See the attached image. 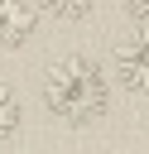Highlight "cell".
<instances>
[{
    "label": "cell",
    "mask_w": 149,
    "mask_h": 154,
    "mask_svg": "<svg viewBox=\"0 0 149 154\" xmlns=\"http://www.w3.org/2000/svg\"><path fill=\"white\" fill-rule=\"evenodd\" d=\"M38 5L34 0H0V48H19L38 29Z\"/></svg>",
    "instance_id": "cell-3"
},
{
    "label": "cell",
    "mask_w": 149,
    "mask_h": 154,
    "mask_svg": "<svg viewBox=\"0 0 149 154\" xmlns=\"http://www.w3.org/2000/svg\"><path fill=\"white\" fill-rule=\"evenodd\" d=\"M115 77L135 96H149V29L120 38V48H115Z\"/></svg>",
    "instance_id": "cell-2"
},
{
    "label": "cell",
    "mask_w": 149,
    "mask_h": 154,
    "mask_svg": "<svg viewBox=\"0 0 149 154\" xmlns=\"http://www.w3.org/2000/svg\"><path fill=\"white\" fill-rule=\"evenodd\" d=\"M34 5H38L43 14H53V19H82L91 0H34Z\"/></svg>",
    "instance_id": "cell-5"
},
{
    "label": "cell",
    "mask_w": 149,
    "mask_h": 154,
    "mask_svg": "<svg viewBox=\"0 0 149 154\" xmlns=\"http://www.w3.org/2000/svg\"><path fill=\"white\" fill-rule=\"evenodd\" d=\"M43 101H48L53 116H62V120H72V125H87V120H96V116L106 111L111 82H106V72H101V63H91V58H82V53H67V58H58V63L48 67V77H43Z\"/></svg>",
    "instance_id": "cell-1"
},
{
    "label": "cell",
    "mask_w": 149,
    "mask_h": 154,
    "mask_svg": "<svg viewBox=\"0 0 149 154\" xmlns=\"http://www.w3.org/2000/svg\"><path fill=\"white\" fill-rule=\"evenodd\" d=\"M125 5H130L135 24H139V29H149V0H125Z\"/></svg>",
    "instance_id": "cell-6"
},
{
    "label": "cell",
    "mask_w": 149,
    "mask_h": 154,
    "mask_svg": "<svg viewBox=\"0 0 149 154\" xmlns=\"http://www.w3.org/2000/svg\"><path fill=\"white\" fill-rule=\"evenodd\" d=\"M14 130H19V96L0 82V144H10Z\"/></svg>",
    "instance_id": "cell-4"
}]
</instances>
